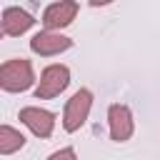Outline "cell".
Instances as JSON below:
<instances>
[{
    "mask_svg": "<svg viewBox=\"0 0 160 160\" xmlns=\"http://www.w3.org/2000/svg\"><path fill=\"white\" fill-rule=\"evenodd\" d=\"M32 85H35V70L30 60L12 58L0 65V88L5 92H25Z\"/></svg>",
    "mask_w": 160,
    "mask_h": 160,
    "instance_id": "6da1fadb",
    "label": "cell"
},
{
    "mask_svg": "<svg viewBox=\"0 0 160 160\" xmlns=\"http://www.w3.org/2000/svg\"><path fill=\"white\" fill-rule=\"evenodd\" d=\"M90 110H92V92L88 88H80L78 92H72V98L65 102V110H62V128H65V132H78L88 122Z\"/></svg>",
    "mask_w": 160,
    "mask_h": 160,
    "instance_id": "7a4b0ae2",
    "label": "cell"
},
{
    "mask_svg": "<svg viewBox=\"0 0 160 160\" xmlns=\"http://www.w3.org/2000/svg\"><path fill=\"white\" fill-rule=\"evenodd\" d=\"M68 85H70V68L62 65V62H52L40 72V80H38V88H35V98L38 100H52Z\"/></svg>",
    "mask_w": 160,
    "mask_h": 160,
    "instance_id": "3957f363",
    "label": "cell"
},
{
    "mask_svg": "<svg viewBox=\"0 0 160 160\" xmlns=\"http://www.w3.org/2000/svg\"><path fill=\"white\" fill-rule=\"evenodd\" d=\"M108 128H110V140L112 142H128L135 132L132 110L122 102H112L108 108Z\"/></svg>",
    "mask_w": 160,
    "mask_h": 160,
    "instance_id": "277c9868",
    "label": "cell"
},
{
    "mask_svg": "<svg viewBox=\"0 0 160 160\" xmlns=\"http://www.w3.org/2000/svg\"><path fill=\"white\" fill-rule=\"evenodd\" d=\"M70 48H72V38L52 32V30H40L30 38V50L40 58H52V55H60Z\"/></svg>",
    "mask_w": 160,
    "mask_h": 160,
    "instance_id": "5b68a950",
    "label": "cell"
},
{
    "mask_svg": "<svg viewBox=\"0 0 160 160\" xmlns=\"http://www.w3.org/2000/svg\"><path fill=\"white\" fill-rule=\"evenodd\" d=\"M20 122L38 138H50L52 130H55V112L45 110V108H38V105H28L20 110Z\"/></svg>",
    "mask_w": 160,
    "mask_h": 160,
    "instance_id": "8992f818",
    "label": "cell"
},
{
    "mask_svg": "<svg viewBox=\"0 0 160 160\" xmlns=\"http://www.w3.org/2000/svg\"><path fill=\"white\" fill-rule=\"evenodd\" d=\"M78 10H80V5H78L75 0H60V2H50V5L42 10V25H45V30L58 32L60 28H68V25L75 20Z\"/></svg>",
    "mask_w": 160,
    "mask_h": 160,
    "instance_id": "52a82bcc",
    "label": "cell"
},
{
    "mask_svg": "<svg viewBox=\"0 0 160 160\" xmlns=\"http://www.w3.org/2000/svg\"><path fill=\"white\" fill-rule=\"evenodd\" d=\"M32 25H35V18H32L28 10L15 8V5H10V8L2 10V18H0V32H2V35L18 38V35L28 32Z\"/></svg>",
    "mask_w": 160,
    "mask_h": 160,
    "instance_id": "ba28073f",
    "label": "cell"
},
{
    "mask_svg": "<svg viewBox=\"0 0 160 160\" xmlns=\"http://www.w3.org/2000/svg\"><path fill=\"white\" fill-rule=\"evenodd\" d=\"M22 148H25V135L20 130H15L12 125H0V152L12 155Z\"/></svg>",
    "mask_w": 160,
    "mask_h": 160,
    "instance_id": "9c48e42d",
    "label": "cell"
},
{
    "mask_svg": "<svg viewBox=\"0 0 160 160\" xmlns=\"http://www.w3.org/2000/svg\"><path fill=\"white\" fill-rule=\"evenodd\" d=\"M48 160H78V152L75 148H60L52 155H48Z\"/></svg>",
    "mask_w": 160,
    "mask_h": 160,
    "instance_id": "30bf717a",
    "label": "cell"
}]
</instances>
